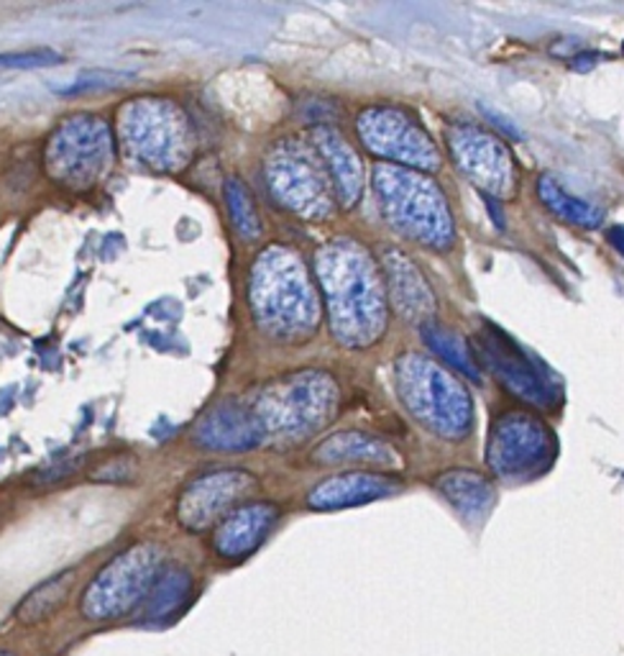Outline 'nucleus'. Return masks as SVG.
<instances>
[{
    "instance_id": "7c9ffc66",
    "label": "nucleus",
    "mask_w": 624,
    "mask_h": 656,
    "mask_svg": "<svg viewBox=\"0 0 624 656\" xmlns=\"http://www.w3.org/2000/svg\"><path fill=\"white\" fill-rule=\"evenodd\" d=\"M609 237H612V241L616 244V249H620V252L624 254V228L620 226V228H614L612 234H609Z\"/></svg>"
},
{
    "instance_id": "423d86ee",
    "label": "nucleus",
    "mask_w": 624,
    "mask_h": 656,
    "mask_svg": "<svg viewBox=\"0 0 624 656\" xmlns=\"http://www.w3.org/2000/svg\"><path fill=\"white\" fill-rule=\"evenodd\" d=\"M118 128L136 160L164 173L184 167L195 149L190 118L175 103L160 98H139L120 109Z\"/></svg>"
},
{
    "instance_id": "4be33fe9",
    "label": "nucleus",
    "mask_w": 624,
    "mask_h": 656,
    "mask_svg": "<svg viewBox=\"0 0 624 656\" xmlns=\"http://www.w3.org/2000/svg\"><path fill=\"white\" fill-rule=\"evenodd\" d=\"M315 462L322 465H335V462H371V465H392V449L369 433L341 431L328 437L315 449Z\"/></svg>"
},
{
    "instance_id": "9d476101",
    "label": "nucleus",
    "mask_w": 624,
    "mask_h": 656,
    "mask_svg": "<svg viewBox=\"0 0 624 656\" xmlns=\"http://www.w3.org/2000/svg\"><path fill=\"white\" fill-rule=\"evenodd\" d=\"M556 459V439L540 418L530 413H501L489 429L486 462L501 480H527Z\"/></svg>"
},
{
    "instance_id": "9b49d317",
    "label": "nucleus",
    "mask_w": 624,
    "mask_h": 656,
    "mask_svg": "<svg viewBox=\"0 0 624 656\" xmlns=\"http://www.w3.org/2000/svg\"><path fill=\"white\" fill-rule=\"evenodd\" d=\"M356 128L364 147L384 160L422 169L441 167V154L433 139L407 111L394 105H374L356 118Z\"/></svg>"
},
{
    "instance_id": "0eeeda50",
    "label": "nucleus",
    "mask_w": 624,
    "mask_h": 656,
    "mask_svg": "<svg viewBox=\"0 0 624 656\" xmlns=\"http://www.w3.org/2000/svg\"><path fill=\"white\" fill-rule=\"evenodd\" d=\"M164 567L156 544H133L113 556L82 593L80 610L88 620H116L139 608Z\"/></svg>"
},
{
    "instance_id": "20e7f679",
    "label": "nucleus",
    "mask_w": 624,
    "mask_h": 656,
    "mask_svg": "<svg viewBox=\"0 0 624 656\" xmlns=\"http://www.w3.org/2000/svg\"><path fill=\"white\" fill-rule=\"evenodd\" d=\"M394 380L402 403L425 429L443 439H463L471 429V398L454 375L420 354L399 356Z\"/></svg>"
},
{
    "instance_id": "f8f14e48",
    "label": "nucleus",
    "mask_w": 624,
    "mask_h": 656,
    "mask_svg": "<svg viewBox=\"0 0 624 656\" xmlns=\"http://www.w3.org/2000/svg\"><path fill=\"white\" fill-rule=\"evenodd\" d=\"M446 137L458 169L469 180L476 182L482 190H489L497 198L514 195L518 169H514V160L497 137L466 124L448 128Z\"/></svg>"
},
{
    "instance_id": "a878e982",
    "label": "nucleus",
    "mask_w": 624,
    "mask_h": 656,
    "mask_svg": "<svg viewBox=\"0 0 624 656\" xmlns=\"http://www.w3.org/2000/svg\"><path fill=\"white\" fill-rule=\"evenodd\" d=\"M226 201H228V213H231L233 226L239 228L241 237L246 239H259L262 237V218L259 211H256L254 198L246 185L241 180H231L226 185Z\"/></svg>"
},
{
    "instance_id": "f257e3e1",
    "label": "nucleus",
    "mask_w": 624,
    "mask_h": 656,
    "mask_svg": "<svg viewBox=\"0 0 624 656\" xmlns=\"http://www.w3.org/2000/svg\"><path fill=\"white\" fill-rule=\"evenodd\" d=\"M315 269L326 290L333 337L351 349L382 339L386 295L371 256L356 241H330L315 256Z\"/></svg>"
},
{
    "instance_id": "1a4fd4ad",
    "label": "nucleus",
    "mask_w": 624,
    "mask_h": 656,
    "mask_svg": "<svg viewBox=\"0 0 624 656\" xmlns=\"http://www.w3.org/2000/svg\"><path fill=\"white\" fill-rule=\"evenodd\" d=\"M111 167V134L105 121L75 116L56 128L47 147V169L64 188L88 190Z\"/></svg>"
},
{
    "instance_id": "f03ea898",
    "label": "nucleus",
    "mask_w": 624,
    "mask_h": 656,
    "mask_svg": "<svg viewBox=\"0 0 624 656\" xmlns=\"http://www.w3.org/2000/svg\"><path fill=\"white\" fill-rule=\"evenodd\" d=\"M251 308L264 333L277 341H305L318 328L320 305L310 275L290 249L262 252L251 273Z\"/></svg>"
},
{
    "instance_id": "bb28decb",
    "label": "nucleus",
    "mask_w": 624,
    "mask_h": 656,
    "mask_svg": "<svg viewBox=\"0 0 624 656\" xmlns=\"http://www.w3.org/2000/svg\"><path fill=\"white\" fill-rule=\"evenodd\" d=\"M62 62V56L52 52V49H28V52H5L0 54V67L9 70H31V67H47V64Z\"/></svg>"
},
{
    "instance_id": "c85d7f7f",
    "label": "nucleus",
    "mask_w": 624,
    "mask_h": 656,
    "mask_svg": "<svg viewBox=\"0 0 624 656\" xmlns=\"http://www.w3.org/2000/svg\"><path fill=\"white\" fill-rule=\"evenodd\" d=\"M601 60V54H594V52H581L571 60V67L576 70V73H589V70L597 67V62Z\"/></svg>"
},
{
    "instance_id": "dca6fc26",
    "label": "nucleus",
    "mask_w": 624,
    "mask_h": 656,
    "mask_svg": "<svg viewBox=\"0 0 624 656\" xmlns=\"http://www.w3.org/2000/svg\"><path fill=\"white\" fill-rule=\"evenodd\" d=\"M402 488V480L394 475L382 472H343L328 477L320 484H315L307 495V505L313 510H341L354 508V505L374 503L392 495Z\"/></svg>"
},
{
    "instance_id": "f3484780",
    "label": "nucleus",
    "mask_w": 624,
    "mask_h": 656,
    "mask_svg": "<svg viewBox=\"0 0 624 656\" xmlns=\"http://www.w3.org/2000/svg\"><path fill=\"white\" fill-rule=\"evenodd\" d=\"M313 149L326 164L330 182H333L335 198L343 209H354L361 201L364 192V167L354 149L346 144V139L335 131L333 126L322 124L310 131Z\"/></svg>"
},
{
    "instance_id": "ddd939ff",
    "label": "nucleus",
    "mask_w": 624,
    "mask_h": 656,
    "mask_svg": "<svg viewBox=\"0 0 624 656\" xmlns=\"http://www.w3.org/2000/svg\"><path fill=\"white\" fill-rule=\"evenodd\" d=\"M259 484L246 469H218L192 480L177 503V518L188 531H207L235 510L243 497Z\"/></svg>"
},
{
    "instance_id": "a211bd4d",
    "label": "nucleus",
    "mask_w": 624,
    "mask_h": 656,
    "mask_svg": "<svg viewBox=\"0 0 624 656\" xmlns=\"http://www.w3.org/2000/svg\"><path fill=\"white\" fill-rule=\"evenodd\" d=\"M382 267L394 311L407 320H428L435 313V295L420 269L397 249H382Z\"/></svg>"
},
{
    "instance_id": "aec40b11",
    "label": "nucleus",
    "mask_w": 624,
    "mask_h": 656,
    "mask_svg": "<svg viewBox=\"0 0 624 656\" xmlns=\"http://www.w3.org/2000/svg\"><path fill=\"white\" fill-rule=\"evenodd\" d=\"M192 575L182 565H164L160 577H156L147 601H143L141 620L149 626H167L171 620L182 616L192 597Z\"/></svg>"
},
{
    "instance_id": "7ed1b4c3",
    "label": "nucleus",
    "mask_w": 624,
    "mask_h": 656,
    "mask_svg": "<svg viewBox=\"0 0 624 656\" xmlns=\"http://www.w3.org/2000/svg\"><path fill=\"white\" fill-rule=\"evenodd\" d=\"M374 192L386 224L405 239L428 249H448L454 244V216L443 192L425 175L394 164H379L374 169Z\"/></svg>"
},
{
    "instance_id": "4468645a",
    "label": "nucleus",
    "mask_w": 624,
    "mask_h": 656,
    "mask_svg": "<svg viewBox=\"0 0 624 656\" xmlns=\"http://www.w3.org/2000/svg\"><path fill=\"white\" fill-rule=\"evenodd\" d=\"M476 346L484 365L492 367L499 382L522 401L540 405V408L556 403V390L548 377L540 369H535L533 359L497 326L486 324L484 331L476 337Z\"/></svg>"
},
{
    "instance_id": "b1692460",
    "label": "nucleus",
    "mask_w": 624,
    "mask_h": 656,
    "mask_svg": "<svg viewBox=\"0 0 624 656\" xmlns=\"http://www.w3.org/2000/svg\"><path fill=\"white\" fill-rule=\"evenodd\" d=\"M537 195H540L545 209L553 211L556 216L571 220V224H576V226L594 228L601 224V218H604V213H601L597 205L584 203V201H578V198L569 195V192H565L561 185H558L553 177H548V175H543L540 180H537Z\"/></svg>"
},
{
    "instance_id": "39448f33",
    "label": "nucleus",
    "mask_w": 624,
    "mask_h": 656,
    "mask_svg": "<svg viewBox=\"0 0 624 656\" xmlns=\"http://www.w3.org/2000/svg\"><path fill=\"white\" fill-rule=\"evenodd\" d=\"M339 405V384L326 373H297L267 384L254 405L264 437H307L333 418Z\"/></svg>"
},
{
    "instance_id": "6e6552de",
    "label": "nucleus",
    "mask_w": 624,
    "mask_h": 656,
    "mask_svg": "<svg viewBox=\"0 0 624 656\" xmlns=\"http://www.w3.org/2000/svg\"><path fill=\"white\" fill-rule=\"evenodd\" d=\"M264 175L271 185V192L284 209L295 211L303 218H326L333 213V182L326 164L315 152L313 144L300 141H282L271 149Z\"/></svg>"
},
{
    "instance_id": "2f4dec72",
    "label": "nucleus",
    "mask_w": 624,
    "mask_h": 656,
    "mask_svg": "<svg viewBox=\"0 0 624 656\" xmlns=\"http://www.w3.org/2000/svg\"><path fill=\"white\" fill-rule=\"evenodd\" d=\"M0 656H16V654H11V652H0Z\"/></svg>"
},
{
    "instance_id": "2eb2a0df",
    "label": "nucleus",
    "mask_w": 624,
    "mask_h": 656,
    "mask_svg": "<svg viewBox=\"0 0 624 656\" xmlns=\"http://www.w3.org/2000/svg\"><path fill=\"white\" fill-rule=\"evenodd\" d=\"M279 520L275 503H246L228 513L213 531V552L224 562H241L259 548Z\"/></svg>"
},
{
    "instance_id": "c756f323",
    "label": "nucleus",
    "mask_w": 624,
    "mask_h": 656,
    "mask_svg": "<svg viewBox=\"0 0 624 656\" xmlns=\"http://www.w3.org/2000/svg\"><path fill=\"white\" fill-rule=\"evenodd\" d=\"M484 203H486V211H489V216L494 218V224H497L499 231H505V216H501V209L499 203L494 201L492 195H484Z\"/></svg>"
},
{
    "instance_id": "cd10ccee",
    "label": "nucleus",
    "mask_w": 624,
    "mask_h": 656,
    "mask_svg": "<svg viewBox=\"0 0 624 656\" xmlns=\"http://www.w3.org/2000/svg\"><path fill=\"white\" fill-rule=\"evenodd\" d=\"M482 113H484V116H486V118H489V121H492V124H494V126H497V128H499V131H505V134H507V137H512V139H520V131H518V126H514V124H512V121H509V118H505V116H501V113H499V111L484 109V105H482Z\"/></svg>"
},
{
    "instance_id": "6ab92c4d",
    "label": "nucleus",
    "mask_w": 624,
    "mask_h": 656,
    "mask_svg": "<svg viewBox=\"0 0 624 656\" xmlns=\"http://www.w3.org/2000/svg\"><path fill=\"white\" fill-rule=\"evenodd\" d=\"M195 437L200 446L215 449V452H246L262 444L264 431L249 408L226 403L207 413Z\"/></svg>"
},
{
    "instance_id": "5701e85b",
    "label": "nucleus",
    "mask_w": 624,
    "mask_h": 656,
    "mask_svg": "<svg viewBox=\"0 0 624 656\" xmlns=\"http://www.w3.org/2000/svg\"><path fill=\"white\" fill-rule=\"evenodd\" d=\"M75 577H77L75 569H67V572L56 575L44 584H39L34 593H28L24 601H21L16 618L24 626H36L41 623V620H47L49 616H54V613L62 608V603L67 601L72 584H75Z\"/></svg>"
},
{
    "instance_id": "412c9836",
    "label": "nucleus",
    "mask_w": 624,
    "mask_h": 656,
    "mask_svg": "<svg viewBox=\"0 0 624 656\" xmlns=\"http://www.w3.org/2000/svg\"><path fill=\"white\" fill-rule=\"evenodd\" d=\"M433 488L471 523L482 520L494 505L492 480L473 469H446L433 477Z\"/></svg>"
},
{
    "instance_id": "393cba45",
    "label": "nucleus",
    "mask_w": 624,
    "mask_h": 656,
    "mask_svg": "<svg viewBox=\"0 0 624 656\" xmlns=\"http://www.w3.org/2000/svg\"><path fill=\"white\" fill-rule=\"evenodd\" d=\"M422 339H425V344L433 349L435 354H441L450 367L458 369V373L471 377V380L476 382L482 380L469 344H466L461 337H456L454 331H448L446 326L435 324V320H425V326H422Z\"/></svg>"
}]
</instances>
